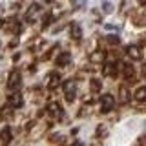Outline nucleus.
<instances>
[{"label": "nucleus", "instance_id": "obj_1", "mask_svg": "<svg viewBox=\"0 0 146 146\" xmlns=\"http://www.w3.org/2000/svg\"><path fill=\"white\" fill-rule=\"evenodd\" d=\"M115 108V97L113 95H102L100 97V110H102V113H108V111H111V110Z\"/></svg>", "mask_w": 146, "mask_h": 146}, {"label": "nucleus", "instance_id": "obj_2", "mask_svg": "<svg viewBox=\"0 0 146 146\" xmlns=\"http://www.w3.org/2000/svg\"><path fill=\"white\" fill-rule=\"evenodd\" d=\"M77 95V84L73 80H68L66 84H64V97H66L68 102H71L73 99H75Z\"/></svg>", "mask_w": 146, "mask_h": 146}, {"label": "nucleus", "instance_id": "obj_3", "mask_svg": "<svg viewBox=\"0 0 146 146\" xmlns=\"http://www.w3.org/2000/svg\"><path fill=\"white\" fill-rule=\"evenodd\" d=\"M126 55H128V58H131V60H143V51H141V48L139 46H135V44H131V46H128L126 48Z\"/></svg>", "mask_w": 146, "mask_h": 146}, {"label": "nucleus", "instance_id": "obj_4", "mask_svg": "<svg viewBox=\"0 0 146 146\" xmlns=\"http://www.w3.org/2000/svg\"><path fill=\"white\" fill-rule=\"evenodd\" d=\"M7 88L15 90V91L20 88V73L18 71H11V75H9V79H7Z\"/></svg>", "mask_w": 146, "mask_h": 146}, {"label": "nucleus", "instance_id": "obj_5", "mask_svg": "<svg viewBox=\"0 0 146 146\" xmlns=\"http://www.w3.org/2000/svg\"><path fill=\"white\" fill-rule=\"evenodd\" d=\"M11 137H13V131H11V128H4L2 131H0V144L2 146H6V144H9L11 143Z\"/></svg>", "mask_w": 146, "mask_h": 146}, {"label": "nucleus", "instance_id": "obj_6", "mask_svg": "<svg viewBox=\"0 0 146 146\" xmlns=\"http://www.w3.org/2000/svg\"><path fill=\"white\" fill-rule=\"evenodd\" d=\"M22 102H24V100H22V95H20V91L17 90L15 93L9 97V106H11V108H20Z\"/></svg>", "mask_w": 146, "mask_h": 146}, {"label": "nucleus", "instance_id": "obj_7", "mask_svg": "<svg viewBox=\"0 0 146 146\" xmlns=\"http://www.w3.org/2000/svg\"><path fill=\"white\" fill-rule=\"evenodd\" d=\"M58 80H60V75L53 71V73H49V77L46 79V84H48V88H53V86L58 84Z\"/></svg>", "mask_w": 146, "mask_h": 146}, {"label": "nucleus", "instance_id": "obj_8", "mask_svg": "<svg viewBox=\"0 0 146 146\" xmlns=\"http://www.w3.org/2000/svg\"><path fill=\"white\" fill-rule=\"evenodd\" d=\"M48 111L53 113L55 117H62V108L58 106L57 102H51V104H49V106H48Z\"/></svg>", "mask_w": 146, "mask_h": 146}, {"label": "nucleus", "instance_id": "obj_9", "mask_svg": "<svg viewBox=\"0 0 146 146\" xmlns=\"http://www.w3.org/2000/svg\"><path fill=\"white\" fill-rule=\"evenodd\" d=\"M71 36L75 40H80V36H82V29H80V26L79 24H71Z\"/></svg>", "mask_w": 146, "mask_h": 146}, {"label": "nucleus", "instance_id": "obj_10", "mask_svg": "<svg viewBox=\"0 0 146 146\" xmlns=\"http://www.w3.org/2000/svg\"><path fill=\"white\" fill-rule=\"evenodd\" d=\"M70 53H62L60 55V57H58L57 58V64H58V66H66V64H70Z\"/></svg>", "mask_w": 146, "mask_h": 146}, {"label": "nucleus", "instance_id": "obj_11", "mask_svg": "<svg viewBox=\"0 0 146 146\" xmlns=\"http://www.w3.org/2000/svg\"><path fill=\"white\" fill-rule=\"evenodd\" d=\"M122 73H124V77L126 79H133V68H130L128 66V64H124V66H122Z\"/></svg>", "mask_w": 146, "mask_h": 146}, {"label": "nucleus", "instance_id": "obj_12", "mask_svg": "<svg viewBox=\"0 0 146 146\" xmlns=\"http://www.w3.org/2000/svg\"><path fill=\"white\" fill-rule=\"evenodd\" d=\"M144 97H146V88H143V86H141V88L137 90V93H135V99H137V100H144Z\"/></svg>", "mask_w": 146, "mask_h": 146}, {"label": "nucleus", "instance_id": "obj_13", "mask_svg": "<svg viewBox=\"0 0 146 146\" xmlns=\"http://www.w3.org/2000/svg\"><path fill=\"white\" fill-rule=\"evenodd\" d=\"M108 42H111L113 46H115V44H119V38L117 36H108Z\"/></svg>", "mask_w": 146, "mask_h": 146}, {"label": "nucleus", "instance_id": "obj_14", "mask_svg": "<svg viewBox=\"0 0 146 146\" xmlns=\"http://www.w3.org/2000/svg\"><path fill=\"white\" fill-rule=\"evenodd\" d=\"M102 58H104L102 53H95V55H93V60H102Z\"/></svg>", "mask_w": 146, "mask_h": 146}, {"label": "nucleus", "instance_id": "obj_15", "mask_svg": "<svg viewBox=\"0 0 146 146\" xmlns=\"http://www.w3.org/2000/svg\"><path fill=\"white\" fill-rule=\"evenodd\" d=\"M91 84H93V90H99V80H93Z\"/></svg>", "mask_w": 146, "mask_h": 146}, {"label": "nucleus", "instance_id": "obj_16", "mask_svg": "<svg viewBox=\"0 0 146 146\" xmlns=\"http://www.w3.org/2000/svg\"><path fill=\"white\" fill-rule=\"evenodd\" d=\"M82 4H84V0H77V4H75V7H80Z\"/></svg>", "mask_w": 146, "mask_h": 146}, {"label": "nucleus", "instance_id": "obj_17", "mask_svg": "<svg viewBox=\"0 0 146 146\" xmlns=\"http://www.w3.org/2000/svg\"><path fill=\"white\" fill-rule=\"evenodd\" d=\"M71 146H82V144L80 143H75V144H71Z\"/></svg>", "mask_w": 146, "mask_h": 146}, {"label": "nucleus", "instance_id": "obj_18", "mask_svg": "<svg viewBox=\"0 0 146 146\" xmlns=\"http://www.w3.org/2000/svg\"><path fill=\"white\" fill-rule=\"evenodd\" d=\"M0 26H2V20H0Z\"/></svg>", "mask_w": 146, "mask_h": 146}]
</instances>
